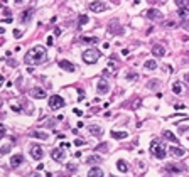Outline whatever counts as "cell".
Wrapping results in <instances>:
<instances>
[{
    "label": "cell",
    "mask_w": 189,
    "mask_h": 177,
    "mask_svg": "<svg viewBox=\"0 0 189 177\" xmlns=\"http://www.w3.org/2000/svg\"><path fill=\"white\" fill-rule=\"evenodd\" d=\"M188 130H189L188 127H181V128H179V132H188Z\"/></svg>",
    "instance_id": "cell-45"
},
{
    "label": "cell",
    "mask_w": 189,
    "mask_h": 177,
    "mask_svg": "<svg viewBox=\"0 0 189 177\" xmlns=\"http://www.w3.org/2000/svg\"><path fill=\"white\" fill-rule=\"evenodd\" d=\"M96 162H100V157L98 155H90L86 159V164H96Z\"/></svg>",
    "instance_id": "cell-31"
},
{
    "label": "cell",
    "mask_w": 189,
    "mask_h": 177,
    "mask_svg": "<svg viewBox=\"0 0 189 177\" xmlns=\"http://www.w3.org/2000/svg\"><path fill=\"white\" fill-rule=\"evenodd\" d=\"M184 79H186V81L189 83V74H186V76H184Z\"/></svg>",
    "instance_id": "cell-46"
},
{
    "label": "cell",
    "mask_w": 189,
    "mask_h": 177,
    "mask_svg": "<svg viewBox=\"0 0 189 177\" xmlns=\"http://www.w3.org/2000/svg\"><path fill=\"white\" fill-rule=\"evenodd\" d=\"M110 177H118V176H110Z\"/></svg>",
    "instance_id": "cell-49"
},
{
    "label": "cell",
    "mask_w": 189,
    "mask_h": 177,
    "mask_svg": "<svg viewBox=\"0 0 189 177\" xmlns=\"http://www.w3.org/2000/svg\"><path fill=\"white\" fill-rule=\"evenodd\" d=\"M22 35V30H19V29H14V37H20Z\"/></svg>",
    "instance_id": "cell-35"
},
{
    "label": "cell",
    "mask_w": 189,
    "mask_h": 177,
    "mask_svg": "<svg viewBox=\"0 0 189 177\" xmlns=\"http://www.w3.org/2000/svg\"><path fill=\"white\" fill-rule=\"evenodd\" d=\"M27 177H41V174H37V172H32V174H29Z\"/></svg>",
    "instance_id": "cell-41"
},
{
    "label": "cell",
    "mask_w": 189,
    "mask_h": 177,
    "mask_svg": "<svg viewBox=\"0 0 189 177\" xmlns=\"http://www.w3.org/2000/svg\"><path fill=\"white\" fill-rule=\"evenodd\" d=\"M127 79L128 81H135V79H139V74H137V73H128Z\"/></svg>",
    "instance_id": "cell-33"
},
{
    "label": "cell",
    "mask_w": 189,
    "mask_h": 177,
    "mask_svg": "<svg viewBox=\"0 0 189 177\" xmlns=\"http://www.w3.org/2000/svg\"><path fill=\"white\" fill-rule=\"evenodd\" d=\"M47 57V52H46V47H42V46H34L27 51L26 54V64L29 66H32V64H41V62H44Z\"/></svg>",
    "instance_id": "cell-1"
},
{
    "label": "cell",
    "mask_w": 189,
    "mask_h": 177,
    "mask_svg": "<svg viewBox=\"0 0 189 177\" xmlns=\"http://www.w3.org/2000/svg\"><path fill=\"white\" fill-rule=\"evenodd\" d=\"M51 157H53L56 162L64 160V150H63V147H58V149H53V150H51Z\"/></svg>",
    "instance_id": "cell-8"
},
{
    "label": "cell",
    "mask_w": 189,
    "mask_h": 177,
    "mask_svg": "<svg viewBox=\"0 0 189 177\" xmlns=\"http://www.w3.org/2000/svg\"><path fill=\"white\" fill-rule=\"evenodd\" d=\"M145 15H147L150 21H159V19H162V14L159 8H148L147 12H145Z\"/></svg>",
    "instance_id": "cell-11"
},
{
    "label": "cell",
    "mask_w": 189,
    "mask_h": 177,
    "mask_svg": "<svg viewBox=\"0 0 189 177\" xmlns=\"http://www.w3.org/2000/svg\"><path fill=\"white\" fill-rule=\"evenodd\" d=\"M31 155H32V159L39 160V159H42V155H44V150L41 149V145H32V147H31Z\"/></svg>",
    "instance_id": "cell-10"
},
{
    "label": "cell",
    "mask_w": 189,
    "mask_h": 177,
    "mask_svg": "<svg viewBox=\"0 0 189 177\" xmlns=\"http://www.w3.org/2000/svg\"><path fill=\"white\" fill-rule=\"evenodd\" d=\"M10 149H12V145H10V143H4V145H0V155H5V154H9V152H10Z\"/></svg>",
    "instance_id": "cell-26"
},
{
    "label": "cell",
    "mask_w": 189,
    "mask_h": 177,
    "mask_svg": "<svg viewBox=\"0 0 189 177\" xmlns=\"http://www.w3.org/2000/svg\"><path fill=\"white\" fill-rule=\"evenodd\" d=\"M127 135H128L127 132H115V130L112 132V137L115 140H123V138H127Z\"/></svg>",
    "instance_id": "cell-23"
},
{
    "label": "cell",
    "mask_w": 189,
    "mask_h": 177,
    "mask_svg": "<svg viewBox=\"0 0 189 177\" xmlns=\"http://www.w3.org/2000/svg\"><path fill=\"white\" fill-rule=\"evenodd\" d=\"M88 177H103V170L100 167H93V169H90V172H88Z\"/></svg>",
    "instance_id": "cell-21"
},
{
    "label": "cell",
    "mask_w": 189,
    "mask_h": 177,
    "mask_svg": "<svg viewBox=\"0 0 189 177\" xmlns=\"http://www.w3.org/2000/svg\"><path fill=\"white\" fill-rule=\"evenodd\" d=\"M108 149H110V147H108V143H100L98 147H95V150H96V152H107Z\"/></svg>",
    "instance_id": "cell-30"
},
{
    "label": "cell",
    "mask_w": 189,
    "mask_h": 177,
    "mask_svg": "<svg viewBox=\"0 0 189 177\" xmlns=\"http://www.w3.org/2000/svg\"><path fill=\"white\" fill-rule=\"evenodd\" d=\"M144 66H145V69H147V71H155V69H157V62H155L154 59H150V61H145V64H144Z\"/></svg>",
    "instance_id": "cell-24"
},
{
    "label": "cell",
    "mask_w": 189,
    "mask_h": 177,
    "mask_svg": "<svg viewBox=\"0 0 189 177\" xmlns=\"http://www.w3.org/2000/svg\"><path fill=\"white\" fill-rule=\"evenodd\" d=\"M90 10H91V12H95V14H101V12L108 10V4L101 2V0H95V2H90Z\"/></svg>",
    "instance_id": "cell-5"
},
{
    "label": "cell",
    "mask_w": 189,
    "mask_h": 177,
    "mask_svg": "<svg viewBox=\"0 0 189 177\" xmlns=\"http://www.w3.org/2000/svg\"><path fill=\"white\" fill-rule=\"evenodd\" d=\"M164 138H167V140H171V142L177 143V137H176L172 132H169V130H166V132H164Z\"/></svg>",
    "instance_id": "cell-25"
},
{
    "label": "cell",
    "mask_w": 189,
    "mask_h": 177,
    "mask_svg": "<svg viewBox=\"0 0 189 177\" xmlns=\"http://www.w3.org/2000/svg\"><path fill=\"white\" fill-rule=\"evenodd\" d=\"M164 170H166V172H172V174H179V172H184V170H186V165L171 162V164H167V165L164 167Z\"/></svg>",
    "instance_id": "cell-6"
},
{
    "label": "cell",
    "mask_w": 189,
    "mask_h": 177,
    "mask_svg": "<svg viewBox=\"0 0 189 177\" xmlns=\"http://www.w3.org/2000/svg\"><path fill=\"white\" fill-rule=\"evenodd\" d=\"M22 162H24V157L20 155V154H17V155H14L10 159V165H12L14 169H17L19 165H22Z\"/></svg>",
    "instance_id": "cell-16"
},
{
    "label": "cell",
    "mask_w": 189,
    "mask_h": 177,
    "mask_svg": "<svg viewBox=\"0 0 189 177\" xmlns=\"http://www.w3.org/2000/svg\"><path fill=\"white\" fill-rule=\"evenodd\" d=\"M12 111H15V113H20L22 110H20L19 106H17V105H14V103H12Z\"/></svg>",
    "instance_id": "cell-36"
},
{
    "label": "cell",
    "mask_w": 189,
    "mask_h": 177,
    "mask_svg": "<svg viewBox=\"0 0 189 177\" xmlns=\"http://www.w3.org/2000/svg\"><path fill=\"white\" fill-rule=\"evenodd\" d=\"M53 44H54V39H53V35H49V37H47V46L51 47Z\"/></svg>",
    "instance_id": "cell-37"
},
{
    "label": "cell",
    "mask_w": 189,
    "mask_h": 177,
    "mask_svg": "<svg viewBox=\"0 0 189 177\" xmlns=\"http://www.w3.org/2000/svg\"><path fill=\"white\" fill-rule=\"evenodd\" d=\"M4 135H5V127L0 123V137H4Z\"/></svg>",
    "instance_id": "cell-39"
},
{
    "label": "cell",
    "mask_w": 189,
    "mask_h": 177,
    "mask_svg": "<svg viewBox=\"0 0 189 177\" xmlns=\"http://www.w3.org/2000/svg\"><path fill=\"white\" fill-rule=\"evenodd\" d=\"M176 5H177L179 8L186 7V5H188V0H176Z\"/></svg>",
    "instance_id": "cell-34"
},
{
    "label": "cell",
    "mask_w": 189,
    "mask_h": 177,
    "mask_svg": "<svg viewBox=\"0 0 189 177\" xmlns=\"http://www.w3.org/2000/svg\"><path fill=\"white\" fill-rule=\"evenodd\" d=\"M88 15H80V19H78V27H83L85 24H88Z\"/></svg>",
    "instance_id": "cell-28"
},
{
    "label": "cell",
    "mask_w": 189,
    "mask_h": 177,
    "mask_svg": "<svg viewBox=\"0 0 189 177\" xmlns=\"http://www.w3.org/2000/svg\"><path fill=\"white\" fill-rule=\"evenodd\" d=\"M58 64H59L61 69H64V71H68V73H74V64H73V62L64 61V59H63V61H59Z\"/></svg>",
    "instance_id": "cell-15"
},
{
    "label": "cell",
    "mask_w": 189,
    "mask_h": 177,
    "mask_svg": "<svg viewBox=\"0 0 189 177\" xmlns=\"http://www.w3.org/2000/svg\"><path fill=\"white\" fill-rule=\"evenodd\" d=\"M31 137H34V138H41V140H47V138H49V135H47L46 132H42V130H34L32 133H31Z\"/></svg>",
    "instance_id": "cell-19"
},
{
    "label": "cell",
    "mask_w": 189,
    "mask_h": 177,
    "mask_svg": "<svg viewBox=\"0 0 189 177\" xmlns=\"http://www.w3.org/2000/svg\"><path fill=\"white\" fill-rule=\"evenodd\" d=\"M159 84H161V83L157 81V79H150V83H148L147 86L148 88H152V89H155V88H159Z\"/></svg>",
    "instance_id": "cell-32"
},
{
    "label": "cell",
    "mask_w": 189,
    "mask_h": 177,
    "mask_svg": "<svg viewBox=\"0 0 189 177\" xmlns=\"http://www.w3.org/2000/svg\"><path fill=\"white\" fill-rule=\"evenodd\" d=\"M80 42H83V44H93V46H96V44H98V37H90V35H81V37H80Z\"/></svg>",
    "instance_id": "cell-18"
},
{
    "label": "cell",
    "mask_w": 189,
    "mask_h": 177,
    "mask_svg": "<svg viewBox=\"0 0 189 177\" xmlns=\"http://www.w3.org/2000/svg\"><path fill=\"white\" fill-rule=\"evenodd\" d=\"M29 95L32 96V98H37V100H42V98H46V91L42 88H39V86H36V88H32L31 91H29Z\"/></svg>",
    "instance_id": "cell-9"
},
{
    "label": "cell",
    "mask_w": 189,
    "mask_h": 177,
    "mask_svg": "<svg viewBox=\"0 0 189 177\" xmlns=\"http://www.w3.org/2000/svg\"><path fill=\"white\" fill-rule=\"evenodd\" d=\"M64 106V98L63 96H59V95H53L51 98H49V108L53 110H59V108H63Z\"/></svg>",
    "instance_id": "cell-4"
},
{
    "label": "cell",
    "mask_w": 189,
    "mask_h": 177,
    "mask_svg": "<svg viewBox=\"0 0 189 177\" xmlns=\"http://www.w3.org/2000/svg\"><path fill=\"white\" fill-rule=\"evenodd\" d=\"M22 2H24V0H15V4H22Z\"/></svg>",
    "instance_id": "cell-48"
},
{
    "label": "cell",
    "mask_w": 189,
    "mask_h": 177,
    "mask_svg": "<svg viewBox=\"0 0 189 177\" xmlns=\"http://www.w3.org/2000/svg\"><path fill=\"white\" fill-rule=\"evenodd\" d=\"M172 91H174L176 95H181L182 93V88H181V84H179V83L176 81L174 84H172Z\"/></svg>",
    "instance_id": "cell-29"
},
{
    "label": "cell",
    "mask_w": 189,
    "mask_h": 177,
    "mask_svg": "<svg viewBox=\"0 0 189 177\" xmlns=\"http://www.w3.org/2000/svg\"><path fill=\"white\" fill-rule=\"evenodd\" d=\"M61 147H63V149H69V147H71V143H69V142H64V143H61Z\"/></svg>",
    "instance_id": "cell-40"
},
{
    "label": "cell",
    "mask_w": 189,
    "mask_h": 177,
    "mask_svg": "<svg viewBox=\"0 0 189 177\" xmlns=\"http://www.w3.org/2000/svg\"><path fill=\"white\" fill-rule=\"evenodd\" d=\"M152 54H154L155 57L166 56V49H164V46H162V44H154V46H152Z\"/></svg>",
    "instance_id": "cell-14"
},
{
    "label": "cell",
    "mask_w": 189,
    "mask_h": 177,
    "mask_svg": "<svg viewBox=\"0 0 189 177\" xmlns=\"http://www.w3.org/2000/svg\"><path fill=\"white\" fill-rule=\"evenodd\" d=\"M117 169L120 170V172H123V174H125V172H128V165H127V162L120 159V160L117 162Z\"/></svg>",
    "instance_id": "cell-22"
},
{
    "label": "cell",
    "mask_w": 189,
    "mask_h": 177,
    "mask_svg": "<svg viewBox=\"0 0 189 177\" xmlns=\"http://www.w3.org/2000/svg\"><path fill=\"white\" fill-rule=\"evenodd\" d=\"M169 152H171V155H174V157H184L186 155V150L182 149V147H171Z\"/></svg>",
    "instance_id": "cell-17"
},
{
    "label": "cell",
    "mask_w": 189,
    "mask_h": 177,
    "mask_svg": "<svg viewBox=\"0 0 189 177\" xmlns=\"http://www.w3.org/2000/svg\"><path fill=\"white\" fill-rule=\"evenodd\" d=\"M88 130H90V133L93 137H101V133H103V130H101L100 127H96V125H90Z\"/></svg>",
    "instance_id": "cell-20"
},
{
    "label": "cell",
    "mask_w": 189,
    "mask_h": 177,
    "mask_svg": "<svg viewBox=\"0 0 189 177\" xmlns=\"http://www.w3.org/2000/svg\"><path fill=\"white\" fill-rule=\"evenodd\" d=\"M108 32L110 34H123V29L120 27V24L117 21L110 22V25H108Z\"/></svg>",
    "instance_id": "cell-13"
},
{
    "label": "cell",
    "mask_w": 189,
    "mask_h": 177,
    "mask_svg": "<svg viewBox=\"0 0 189 177\" xmlns=\"http://www.w3.org/2000/svg\"><path fill=\"white\" fill-rule=\"evenodd\" d=\"M74 145H76V147H81V145H85V140H80V138H78V140L74 142Z\"/></svg>",
    "instance_id": "cell-38"
},
{
    "label": "cell",
    "mask_w": 189,
    "mask_h": 177,
    "mask_svg": "<svg viewBox=\"0 0 189 177\" xmlns=\"http://www.w3.org/2000/svg\"><path fill=\"white\" fill-rule=\"evenodd\" d=\"M68 169L71 170V172H74V170H76V165H73V164H71V165H68Z\"/></svg>",
    "instance_id": "cell-43"
},
{
    "label": "cell",
    "mask_w": 189,
    "mask_h": 177,
    "mask_svg": "<svg viewBox=\"0 0 189 177\" xmlns=\"http://www.w3.org/2000/svg\"><path fill=\"white\" fill-rule=\"evenodd\" d=\"M186 108V106H184V105H181V103H179V105H176V110H184Z\"/></svg>",
    "instance_id": "cell-42"
},
{
    "label": "cell",
    "mask_w": 189,
    "mask_h": 177,
    "mask_svg": "<svg viewBox=\"0 0 189 177\" xmlns=\"http://www.w3.org/2000/svg\"><path fill=\"white\" fill-rule=\"evenodd\" d=\"M32 15H34V8H27V10H24L22 15H20V22H22V24H29V22L32 21Z\"/></svg>",
    "instance_id": "cell-12"
},
{
    "label": "cell",
    "mask_w": 189,
    "mask_h": 177,
    "mask_svg": "<svg viewBox=\"0 0 189 177\" xmlns=\"http://www.w3.org/2000/svg\"><path fill=\"white\" fill-rule=\"evenodd\" d=\"M150 152H152L159 160H162V159L166 157V154H167V152H166V145L161 142V138H154V140L150 142Z\"/></svg>",
    "instance_id": "cell-2"
},
{
    "label": "cell",
    "mask_w": 189,
    "mask_h": 177,
    "mask_svg": "<svg viewBox=\"0 0 189 177\" xmlns=\"http://www.w3.org/2000/svg\"><path fill=\"white\" fill-rule=\"evenodd\" d=\"M4 32H5V29H4V27H0V34H4Z\"/></svg>",
    "instance_id": "cell-47"
},
{
    "label": "cell",
    "mask_w": 189,
    "mask_h": 177,
    "mask_svg": "<svg viewBox=\"0 0 189 177\" xmlns=\"http://www.w3.org/2000/svg\"><path fill=\"white\" fill-rule=\"evenodd\" d=\"M100 51H96V49H86L85 52H83V61L86 62V64H95V62L100 59Z\"/></svg>",
    "instance_id": "cell-3"
},
{
    "label": "cell",
    "mask_w": 189,
    "mask_h": 177,
    "mask_svg": "<svg viewBox=\"0 0 189 177\" xmlns=\"http://www.w3.org/2000/svg\"><path fill=\"white\" fill-rule=\"evenodd\" d=\"M179 17H181L182 21H188V19H189V10L186 7L179 8Z\"/></svg>",
    "instance_id": "cell-27"
},
{
    "label": "cell",
    "mask_w": 189,
    "mask_h": 177,
    "mask_svg": "<svg viewBox=\"0 0 189 177\" xmlns=\"http://www.w3.org/2000/svg\"><path fill=\"white\" fill-rule=\"evenodd\" d=\"M108 89H110V83L105 78H101L98 81V84H96V93L98 95H105V93H108Z\"/></svg>",
    "instance_id": "cell-7"
},
{
    "label": "cell",
    "mask_w": 189,
    "mask_h": 177,
    "mask_svg": "<svg viewBox=\"0 0 189 177\" xmlns=\"http://www.w3.org/2000/svg\"><path fill=\"white\" fill-rule=\"evenodd\" d=\"M74 115H83V111H81V110H78V108H74Z\"/></svg>",
    "instance_id": "cell-44"
}]
</instances>
